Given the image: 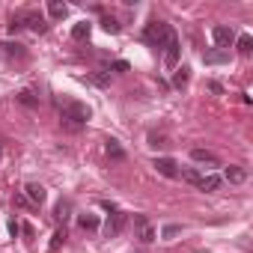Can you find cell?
I'll list each match as a JSON object with an SVG mask.
<instances>
[{
    "instance_id": "29",
    "label": "cell",
    "mask_w": 253,
    "mask_h": 253,
    "mask_svg": "<svg viewBox=\"0 0 253 253\" xmlns=\"http://www.w3.org/2000/svg\"><path fill=\"white\" fill-rule=\"evenodd\" d=\"M110 69H113V72H128V63H125V60H116Z\"/></svg>"
},
{
    "instance_id": "8",
    "label": "cell",
    "mask_w": 253,
    "mask_h": 253,
    "mask_svg": "<svg viewBox=\"0 0 253 253\" xmlns=\"http://www.w3.org/2000/svg\"><path fill=\"white\" fill-rule=\"evenodd\" d=\"M152 167H155L161 176H167V179H179V164H176L173 158H155Z\"/></svg>"
},
{
    "instance_id": "28",
    "label": "cell",
    "mask_w": 253,
    "mask_h": 253,
    "mask_svg": "<svg viewBox=\"0 0 253 253\" xmlns=\"http://www.w3.org/2000/svg\"><path fill=\"white\" fill-rule=\"evenodd\" d=\"M89 81H92L95 86H107V84H110V75H107V72H92Z\"/></svg>"
},
{
    "instance_id": "19",
    "label": "cell",
    "mask_w": 253,
    "mask_h": 253,
    "mask_svg": "<svg viewBox=\"0 0 253 253\" xmlns=\"http://www.w3.org/2000/svg\"><path fill=\"white\" fill-rule=\"evenodd\" d=\"M149 146L152 149H167L170 146V137L164 131H149Z\"/></svg>"
},
{
    "instance_id": "6",
    "label": "cell",
    "mask_w": 253,
    "mask_h": 253,
    "mask_svg": "<svg viewBox=\"0 0 253 253\" xmlns=\"http://www.w3.org/2000/svg\"><path fill=\"white\" fill-rule=\"evenodd\" d=\"M134 235L143 241V244H152L155 241V226H152V220L146 217V214H134Z\"/></svg>"
},
{
    "instance_id": "13",
    "label": "cell",
    "mask_w": 253,
    "mask_h": 253,
    "mask_svg": "<svg viewBox=\"0 0 253 253\" xmlns=\"http://www.w3.org/2000/svg\"><path fill=\"white\" fill-rule=\"evenodd\" d=\"M220 182H223V179H220L217 173H209V176H203V179H200V185H197V188H200V191H206V194H214V191L220 188Z\"/></svg>"
},
{
    "instance_id": "22",
    "label": "cell",
    "mask_w": 253,
    "mask_h": 253,
    "mask_svg": "<svg viewBox=\"0 0 253 253\" xmlns=\"http://www.w3.org/2000/svg\"><path fill=\"white\" fill-rule=\"evenodd\" d=\"M15 98H18V101H21L24 107H39V95H36L33 89H21V92H18Z\"/></svg>"
},
{
    "instance_id": "12",
    "label": "cell",
    "mask_w": 253,
    "mask_h": 253,
    "mask_svg": "<svg viewBox=\"0 0 253 253\" xmlns=\"http://www.w3.org/2000/svg\"><path fill=\"white\" fill-rule=\"evenodd\" d=\"M226 60H229L226 51H217V48L203 51V63H206V66H220V63H226Z\"/></svg>"
},
{
    "instance_id": "25",
    "label": "cell",
    "mask_w": 253,
    "mask_h": 253,
    "mask_svg": "<svg viewBox=\"0 0 253 253\" xmlns=\"http://www.w3.org/2000/svg\"><path fill=\"white\" fill-rule=\"evenodd\" d=\"M235 45H238V54H244V57L253 51V39H250L247 33H244V36H238V39H235Z\"/></svg>"
},
{
    "instance_id": "10",
    "label": "cell",
    "mask_w": 253,
    "mask_h": 253,
    "mask_svg": "<svg viewBox=\"0 0 253 253\" xmlns=\"http://www.w3.org/2000/svg\"><path fill=\"white\" fill-rule=\"evenodd\" d=\"M191 161L209 164V167H220V158H217L214 152H209V149H191Z\"/></svg>"
},
{
    "instance_id": "9",
    "label": "cell",
    "mask_w": 253,
    "mask_h": 253,
    "mask_svg": "<svg viewBox=\"0 0 253 253\" xmlns=\"http://www.w3.org/2000/svg\"><path fill=\"white\" fill-rule=\"evenodd\" d=\"M24 197H27V203H33V206H42L48 194H45V188H42L39 182H27V185H24Z\"/></svg>"
},
{
    "instance_id": "1",
    "label": "cell",
    "mask_w": 253,
    "mask_h": 253,
    "mask_svg": "<svg viewBox=\"0 0 253 253\" xmlns=\"http://www.w3.org/2000/svg\"><path fill=\"white\" fill-rule=\"evenodd\" d=\"M57 107H60V122H63L66 131H81V128H86V122H89V116H92L89 104H84V101H78V98H60Z\"/></svg>"
},
{
    "instance_id": "16",
    "label": "cell",
    "mask_w": 253,
    "mask_h": 253,
    "mask_svg": "<svg viewBox=\"0 0 253 253\" xmlns=\"http://www.w3.org/2000/svg\"><path fill=\"white\" fill-rule=\"evenodd\" d=\"M48 12H51V18H54V21H63V18L69 15V6H66V3H60V0H51V3H48Z\"/></svg>"
},
{
    "instance_id": "24",
    "label": "cell",
    "mask_w": 253,
    "mask_h": 253,
    "mask_svg": "<svg viewBox=\"0 0 253 253\" xmlns=\"http://www.w3.org/2000/svg\"><path fill=\"white\" fill-rule=\"evenodd\" d=\"M66 244V229H57L54 235H51V244H48V253H57L60 247Z\"/></svg>"
},
{
    "instance_id": "2",
    "label": "cell",
    "mask_w": 253,
    "mask_h": 253,
    "mask_svg": "<svg viewBox=\"0 0 253 253\" xmlns=\"http://www.w3.org/2000/svg\"><path fill=\"white\" fill-rule=\"evenodd\" d=\"M24 27H30L33 33H45V30H48L45 18H42L36 9H18V12H12V18H9V33H18V30H24Z\"/></svg>"
},
{
    "instance_id": "3",
    "label": "cell",
    "mask_w": 253,
    "mask_h": 253,
    "mask_svg": "<svg viewBox=\"0 0 253 253\" xmlns=\"http://www.w3.org/2000/svg\"><path fill=\"white\" fill-rule=\"evenodd\" d=\"M173 36V27L167 24V21H149L146 27H143V42L146 45H152V48H164L167 45V39Z\"/></svg>"
},
{
    "instance_id": "7",
    "label": "cell",
    "mask_w": 253,
    "mask_h": 253,
    "mask_svg": "<svg viewBox=\"0 0 253 253\" xmlns=\"http://www.w3.org/2000/svg\"><path fill=\"white\" fill-rule=\"evenodd\" d=\"M179 54H182V45H179V36L173 33V36L167 39V45H164V66H167V69H176Z\"/></svg>"
},
{
    "instance_id": "4",
    "label": "cell",
    "mask_w": 253,
    "mask_h": 253,
    "mask_svg": "<svg viewBox=\"0 0 253 253\" xmlns=\"http://www.w3.org/2000/svg\"><path fill=\"white\" fill-rule=\"evenodd\" d=\"M211 39H214V48L217 51H226L229 54V48L235 45V30L226 27V24H214L211 27Z\"/></svg>"
},
{
    "instance_id": "15",
    "label": "cell",
    "mask_w": 253,
    "mask_h": 253,
    "mask_svg": "<svg viewBox=\"0 0 253 253\" xmlns=\"http://www.w3.org/2000/svg\"><path fill=\"white\" fill-rule=\"evenodd\" d=\"M54 217H57L60 223H66V220L72 217V200H60L57 209H54Z\"/></svg>"
},
{
    "instance_id": "20",
    "label": "cell",
    "mask_w": 253,
    "mask_h": 253,
    "mask_svg": "<svg viewBox=\"0 0 253 253\" xmlns=\"http://www.w3.org/2000/svg\"><path fill=\"white\" fill-rule=\"evenodd\" d=\"M78 226H81L84 232H95V229H98V217L86 211V214H81V217H78Z\"/></svg>"
},
{
    "instance_id": "23",
    "label": "cell",
    "mask_w": 253,
    "mask_h": 253,
    "mask_svg": "<svg viewBox=\"0 0 253 253\" xmlns=\"http://www.w3.org/2000/svg\"><path fill=\"white\" fill-rule=\"evenodd\" d=\"M179 176H182L188 185H194V188H197V185H200V179H203V173H200V170H194V167H188V170H179Z\"/></svg>"
},
{
    "instance_id": "18",
    "label": "cell",
    "mask_w": 253,
    "mask_h": 253,
    "mask_svg": "<svg viewBox=\"0 0 253 253\" xmlns=\"http://www.w3.org/2000/svg\"><path fill=\"white\" fill-rule=\"evenodd\" d=\"M188 81H191V69H188V66H182V69L173 72V86H176V89L188 86Z\"/></svg>"
},
{
    "instance_id": "11",
    "label": "cell",
    "mask_w": 253,
    "mask_h": 253,
    "mask_svg": "<svg viewBox=\"0 0 253 253\" xmlns=\"http://www.w3.org/2000/svg\"><path fill=\"white\" fill-rule=\"evenodd\" d=\"M223 179H226L229 185H241V182L247 179V170H244V167H238V164H229V167L223 170Z\"/></svg>"
},
{
    "instance_id": "21",
    "label": "cell",
    "mask_w": 253,
    "mask_h": 253,
    "mask_svg": "<svg viewBox=\"0 0 253 253\" xmlns=\"http://www.w3.org/2000/svg\"><path fill=\"white\" fill-rule=\"evenodd\" d=\"M89 27H92L89 21H78V24L72 27V39H75V42H84V39L89 36Z\"/></svg>"
},
{
    "instance_id": "17",
    "label": "cell",
    "mask_w": 253,
    "mask_h": 253,
    "mask_svg": "<svg viewBox=\"0 0 253 253\" xmlns=\"http://www.w3.org/2000/svg\"><path fill=\"white\" fill-rule=\"evenodd\" d=\"M0 48H3V54H6V57H18V60H21V57H27V51H24V45H21V42H3Z\"/></svg>"
},
{
    "instance_id": "27",
    "label": "cell",
    "mask_w": 253,
    "mask_h": 253,
    "mask_svg": "<svg viewBox=\"0 0 253 253\" xmlns=\"http://www.w3.org/2000/svg\"><path fill=\"white\" fill-rule=\"evenodd\" d=\"M179 232H182V223H167V226L161 229V238H167V241H170V238H176Z\"/></svg>"
},
{
    "instance_id": "30",
    "label": "cell",
    "mask_w": 253,
    "mask_h": 253,
    "mask_svg": "<svg viewBox=\"0 0 253 253\" xmlns=\"http://www.w3.org/2000/svg\"><path fill=\"white\" fill-rule=\"evenodd\" d=\"M18 229H21V226H18V220H9V232H12V235H18Z\"/></svg>"
},
{
    "instance_id": "26",
    "label": "cell",
    "mask_w": 253,
    "mask_h": 253,
    "mask_svg": "<svg viewBox=\"0 0 253 253\" xmlns=\"http://www.w3.org/2000/svg\"><path fill=\"white\" fill-rule=\"evenodd\" d=\"M101 27H104V33H119L122 27H119V21L116 18H110V15H104L101 18Z\"/></svg>"
},
{
    "instance_id": "14",
    "label": "cell",
    "mask_w": 253,
    "mask_h": 253,
    "mask_svg": "<svg viewBox=\"0 0 253 253\" xmlns=\"http://www.w3.org/2000/svg\"><path fill=\"white\" fill-rule=\"evenodd\" d=\"M104 152H107V158H113V161H122L125 158V149L119 146V140H104Z\"/></svg>"
},
{
    "instance_id": "5",
    "label": "cell",
    "mask_w": 253,
    "mask_h": 253,
    "mask_svg": "<svg viewBox=\"0 0 253 253\" xmlns=\"http://www.w3.org/2000/svg\"><path fill=\"white\" fill-rule=\"evenodd\" d=\"M128 226V214H125L122 209H113L110 214H107V223H104V235L107 238H116V235H122V229Z\"/></svg>"
}]
</instances>
